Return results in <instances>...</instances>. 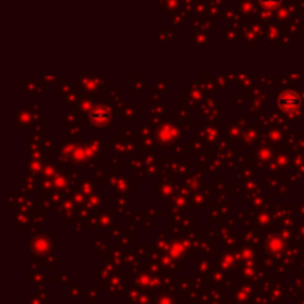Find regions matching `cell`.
<instances>
[{
    "instance_id": "cell-1",
    "label": "cell",
    "mask_w": 304,
    "mask_h": 304,
    "mask_svg": "<svg viewBox=\"0 0 304 304\" xmlns=\"http://www.w3.org/2000/svg\"><path fill=\"white\" fill-rule=\"evenodd\" d=\"M300 104V99L298 96L292 92H286V94L281 95L279 98V107L285 112H294Z\"/></svg>"
},
{
    "instance_id": "cell-2",
    "label": "cell",
    "mask_w": 304,
    "mask_h": 304,
    "mask_svg": "<svg viewBox=\"0 0 304 304\" xmlns=\"http://www.w3.org/2000/svg\"><path fill=\"white\" fill-rule=\"evenodd\" d=\"M261 2H263V5H266V6H275V5H278L279 0H261Z\"/></svg>"
}]
</instances>
